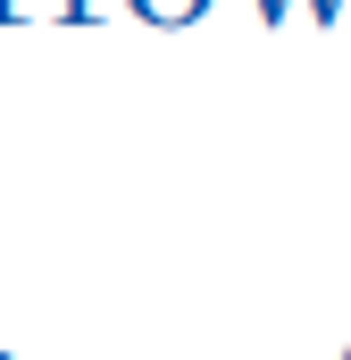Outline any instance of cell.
I'll use <instances>...</instances> for the list:
<instances>
[{
    "label": "cell",
    "mask_w": 351,
    "mask_h": 360,
    "mask_svg": "<svg viewBox=\"0 0 351 360\" xmlns=\"http://www.w3.org/2000/svg\"><path fill=\"white\" fill-rule=\"evenodd\" d=\"M134 17H151V25H184V17H201L209 0H126Z\"/></svg>",
    "instance_id": "cell-1"
},
{
    "label": "cell",
    "mask_w": 351,
    "mask_h": 360,
    "mask_svg": "<svg viewBox=\"0 0 351 360\" xmlns=\"http://www.w3.org/2000/svg\"><path fill=\"white\" fill-rule=\"evenodd\" d=\"M260 17H284V0H260Z\"/></svg>",
    "instance_id": "cell-2"
},
{
    "label": "cell",
    "mask_w": 351,
    "mask_h": 360,
    "mask_svg": "<svg viewBox=\"0 0 351 360\" xmlns=\"http://www.w3.org/2000/svg\"><path fill=\"white\" fill-rule=\"evenodd\" d=\"M310 8H318V17H335V0H310Z\"/></svg>",
    "instance_id": "cell-3"
}]
</instances>
